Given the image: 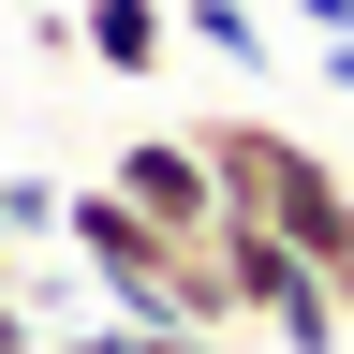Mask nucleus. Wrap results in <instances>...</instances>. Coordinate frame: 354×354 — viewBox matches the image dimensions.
<instances>
[{"mask_svg": "<svg viewBox=\"0 0 354 354\" xmlns=\"http://www.w3.org/2000/svg\"><path fill=\"white\" fill-rule=\"evenodd\" d=\"M104 177L162 221V236H221V148H207V133H118Z\"/></svg>", "mask_w": 354, "mask_h": 354, "instance_id": "nucleus-1", "label": "nucleus"}, {"mask_svg": "<svg viewBox=\"0 0 354 354\" xmlns=\"http://www.w3.org/2000/svg\"><path fill=\"white\" fill-rule=\"evenodd\" d=\"M74 44H88L118 88H148V74L177 59V0H88V15H74Z\"/></svg>", "mask_w": 354, "mask_h": 354, "instance_id": "nucleus-2", "label": "nucleus"}, {"mask_svg": "<svg viewBox=\"0 0 354 354\" xmlns=\"http://www.w3.org/2000/svg\"><path fill=\"white\" fill-rule=\"evenodd\" d=\"M177 30H192L207 59H236V74H266V59H281V30H266V0H177Z\"/></svg>", "mask_w": 354, "mask_h": 354, "instance_id": "nucleus-3", "label": "nucleus"}, {"mask_svg": "<svg viewBox=\"0 0 354 354\" xmlns=\"http://www.w3.org/2000/svg\"><path fill=\"white\" fill-rule=\"evenodd\" d=\"M59 354H221L207 325H133V310H104V325H74Z\"/></svg>", "mask_w": 354, "mask_h": 354, "instance_id": "nucleus-4", "label": "nucleus"}, {"mask_svg": "<svg viewBox=\"0 0 354 354\" xmlns=\"http://www.w3.org/2000/svg\"><path fill=\"white\" fill-rule=\"evenodd\" d=\"M0 354H44V295H30V281L0 295Z\"/></svg>", "mask_w": 354, "mask_h": 354, "instance_id": "nucleus-5", "label": "nucleus"}, {"mask_svg": "<svg viewBox=\"0 0 354 354\" xmlns=\"http://www.w3.org/2000/svg\"><path fill=\"white\" fill-rule=\"evenodd\" d=\"M295 30L310 44H354V0H295Z\"/></svg>", "mask_w": 354, "mask_h": 354, "instance_id": "nucleus-6", "label": "nucleus"}, {"mask_svg": "<svg viewBox=\"0 0 354 354\" xmlns=\"http://www.w3.org/2000/svg\"><path fill=\"white\" fill-rule=\"evenodd\" d=\"M310 59H325V88H339V104H354V44H310Z\"/></svg>", "mask_w": 354, "mask_h": 354, "instance_id": "nucleus-7", "label": "nucleus"}, {"mask_svg": "<svg viewBox=\"0 0 354 354\" xmlns=\"http://www.w3.org/2000/svg\"><path fill=\"white\" fill-rule=\"evenodd\" d=\"M0 236H15V177H0Z\"/></svg>", "mask_w": 354, "mask_h": 354, "instance_id": "nucleus-8", "label": "nucleus"}, {"mask_svg": "<svg viewBox=\"0 0 354 354\" xmlns=\"http://www.w3.org/2000/svg\"><path fill=\"white\" fill-rule=\"evenodd\" d=\"M44 354H59V339H44Z\"/></svg>", "mask_w": 354, "mask_h": 354, "instance_id": "nucleus-9", "label": "nucleus"}]
</instances>
